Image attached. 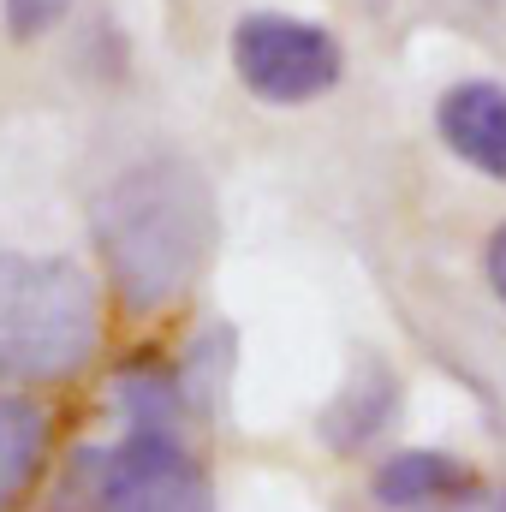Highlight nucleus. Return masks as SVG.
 Masks as SVG:
<instances>
[{"label":"nucleus","mask_w":506,"mask_h":512,"mask_svg":"<svg viewBox=\"0 0 506 512\" xmlns=\"http://www.w3.org/2000/svg\"><path fill=\"white\" fill-rule=\"evenodd\" d=\"M96 245L126 310L173 304L215 251V197L191 161L155 155L96 197Z\"/></svg>","instance_id":"obj_1"},{"label":"nucleus","mask_w":506,"mask_h":512,"mask_svg":"<svg viewBox=\"0 0 506 512\" xmlns=\"http://www.w3.org/2000/svg\"><path fill=\"white\" fill-rule=\"evenodd\" d=\"M102 346L96 280L66 256L0 251V387L78 376Z\"/></svg>","instance_id":"obj_2"},{"label":"nucleus","mask_w":506,"mask_h":512,"mask_svg":"<svg viewBox=\"0 0 506 512\" xmlns=\"http://www.w3.org/2000/svg\"><path fill=\"white\" fill-rule=\"evenodd\" d=\"M72 512H215L203 465L167 429H126L114 447H84L66 465Z\"/></svg>","instance_id":"obj_3"},{"label":"nucleus","mask_w":506,"mask_h":512,"mask_svg":"<svg viewBox=\"0 0 506 512\" xmlns=\"http://www.w3.org/2000/svg\"><path fill=\"white\" fill-rule=\"evenodd\" d=\"M233 72L268 108H298L316 102L340 84L346 54L334 42V30L292 18V12H245L233 24Z\"/></svg>","instance_id":"obj_4"},{"label":"nucleus","mask_w":506,"mask_h":512,"mask_svg":"<svg viewBox=\"0 0 506 512\" xmlns=\"http://www.w3.org/2000/svg\"><path fill=\"white\" fill-rule=\"evenodd\" d=\"M435 131H441V143H447L465 167H477L483 179L506 185V90L501 84L465 78V84L441 90V102H435Z\"/></svg>","instance_id":"obj_5"},{"label":"nucleus","mask_w":506,"mask_h":512,"mask_svg":"<svg viewBox=\"0 0 506 512\" xmlns=\"http://www.w3.org/2000/svg\"><path fill=\"white\" fill-rule=\"evenodd\" d=\"M376 501L387 512H441V507H477L483 501V477L435 447H405L376 471Z\"/></svg>","instance_id":"obj_6"},{"label":"nucleus","mask_w":506,"mask_h":512,"mask_svg":"<svg viewBox=\"0 0 506 512\" xmlns=\"http://www.w3.org/2000/svg\"><path fill=\"white\" fill-rule=\"evenodd\" d=\"M42 459H48V417H42V405H30L24 393L0 387V512H12L30 495V483L42 477Z\"/></svg>","instance_id":"obj_7"},{"label":"nucleus","mask_w":506,"mask_h":512,"mask_svg":"<svg viewBox=\"0 0 506 512\" xmlns=\"http://www.w3.org/2000/svg\"><path fill=\"white\" fill-rule=\"evenodd\" d=\"M393 405H399V382H393L381 364H364L352 382L334 393V405L322 411V435H328V447H340V453L370 447L381 429H387Z\"/></svg>","instance_id":"obj_8"},{"label":"nucleus","mask_w":506,"mask_h":512,"mask_svg":"<svg viewBox=\"0 0 506 512\" xmlns=\"http://www.w3.org/2000/svg\"><path fill=\"white\" fill-rule=\"evenodd\" d=\"M114 399L126 411V429H167L179 435V417H185V387L179 370L161 364V358H131L126 370L114 376Z\"/></svg>","instance_id":"obj_9"},{"label":"nucleus","mask_w":506,"mask_h":512,"mask_svg":"<svg viewBox=\"0 0 506 512\" xmlns=\"http://www.w3.org/2000/svg\"><path fill=\"white\" fill-rule=\"evenodd\" d=\"M66 12H72V0H6V36H12V42H36V36H48Z\"/></svg>","instance_id":"obj_10"},{"label":"nucleus","mask_w":506,"mask_h":512,"mask_svg":"<svg viewBox=\"0 0 506 512\" xmlns=\"http://www.w3.org/2000/svg\"><path fill=\"white\" fill-rule=\"evenodd\" d=\"M483 274H489V292L501 298V310H506V221L489 233V245H483Z\"/></svg>","instance_id":"obj_11"}]
</instances>
